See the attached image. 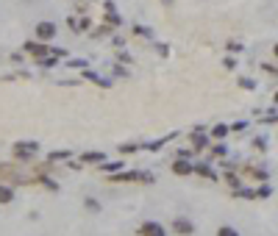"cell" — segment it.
Here are the masks:
<instances>
[{
	"label": "cell",
	"instance_id": "cell-4",
	"mask_svg": "<svg viewBox=\"0 0 278 236\" xmlns=\"http://www.w3.org/2000/svg\"><path fill=\"white\" fill-rule=\"evenodd\" d=\"M192 169H195V167H192L186 159H181V161H175V164H173V172H175V175H189Z\"/></svg>",
	"mask_w": 278,
	"mask_h": 236
},
{
	"label": "cell",
	"instance_id": "cell-12",
	"mask_svg": "<svg viewBox=\"0 0 278 236\" xmlns=\"http://www.w3.org/2000/svg\"><path fill=\"white\" fill-rule=\"evenodd\" d=\"M239 86H245V89H253L256 84H253L251 78H239Z\"/></svg>",
	"mask_w": 278,
	"mask_h": 236
},
{
	"label": "cell",
	"instance_id": "cell-2",
	"mask_svg": "<svg viewBox=\"0 0 278 236\" xmlns=\"http://www.w3.org/2000/svg\"><path fill=\"white\" fill-rule=\"evenodd\" d=\"M34 153H39V142H17L14 144V156L17 159H31Z\"/></svg>",
	"mask_w": 278,
	"mask_h": 236
},
{
	"label": "cell",
	"instance_id": "cell-11",
	"mask_svg": "<svg viewBox=\"0 0 278 236\" xmlns=\"http://www.w3.org/2000/svg\"><path fill=\"white\" fill-rule=\"evenodd\" d=\"M87 209H89V211H100V203L92 200V197H87Z\"/></svg>",
	"mask_w": 278,
	"mask_h": 236
},
{
	"label": "cell",
	"instance_id": "cell-3",
	"mask_svg": "<svg viewBox=\"0 0 278 236\" xmlns=\"http://www.w3.org/2000/svg\"><path fill=\"white\" fill-rule=\"evenodd\" d=\"M53 36H56V23H39V25H36V39L50 42Z\"/></svg>",
	"mask_w": 278,
	"mask_h": 236
},
{
	"label": "cell",
	"instance_id": "cell-14",
	"mask_svg": "<svg viewBox=\"0 0 278 236\" xmlns=\"http://www.w3.org/2000/svg\"><path fill=\"white\" fill-rule=\"evenodd\" d=\"M276 56H278V45H276Z\"/></svg>",
	"mask_w": 278,
	"mask_h": 236
},
{
	"label": "cell",
	"instance_id": "cell-7",
	"mask_svg": "<svg viewBox=\"0 0 278 236\" xmlns=\"http://www.w3.org/2000/svg\"><path fill=\"white\" fill-rule=\"evenodd\" d=\"M142 234H153V236H159V234H164V228L162 225H156V222H145V225L139 228Z\"/></svg>",
	"mask_w": 278,
	"mask_h": 236
},
{
	"label": "cell",
	"instance_id": "cell-9",
	"mask_svg": "<svg viewBox=\"0 0 278 236\" xmlns=\"http://www.w3.org/2000/svg\"><path fill=\"white\" fill-rule=\"evenodd\" d=\"M226 134H228V128H226V125H217L214 131H211V136H217V139H223Z\"/></svg>",
	"mask_w": 278,
	"mask_h": 236
},
{
	"label": "cell",
	"instance_id": "cell-8",
	"mask_svg": "<svg viewBox=\"0 0 278 236\" xmlns=\"http://www.w3.org/2000/svg\"><path fill=\"white\" fill-rule=\"evenodd\" d=\"M84 161H92V164H95V161H103V153H84Z\"/></svg>",
	"mask_w": 278,
	"mask_h": 236
},
{
	"label": "cell",
	"instance_id": "cell-13",
	"mask_svg": "<svg viewBox=\"0 0 278 236\" xmlns=\"http://www.w3.org/2000/svg\"><path fill=\"white\" fill-rule=\"evenodd\" d=\"M122 161H114V164H103V169H109V172H114V169H120Z\"/></svg>",
	"mask_w": 278,
	"mask_h": 236
},
{
	"label": "cell",
	"instance_id": "cell-15",
	"mask_svg": "<svg viewBox=\"0 0 278 236\" xmlns=\"http://www.w3.org/2000/svg\"><path fill=\"white\" fill-rule=\"evenodd\" d=\"M276 103H278V94H276Z\"/></svg>",
	"mask_w": 278,
	"mask_h": 236
},
{
	"label": "cell",
	"instance_id": "cell-1",
	"mask_svg": "<svg viewBox=\"0 0 278 236\" xmlns=\"http://www.w3.org/2000/svg\"><path fill=\"white\" fill-rule=\"evenodd\" d=\"M23 50H25L28 56H34V61H36V59H42V56H47V53H50V47L39 39V42H25V45H23Z\"/></svg>",
	"mask_w": 278,
	"mask_h": 236
},
{
	"label": "cell",
	"instance_id": "cell-6",
	"mask_svg": "<svg viewBox=\"0 0 278 236\" xmlns=\"http://www.w3.org/2000/svg\"><path fill=\"white\" fill-rule=\"evenodd\" d=\"M173 228L178 231V234H192V231H195L189 219H175V225H173Z\"/></svg>",
	"mask_w": 278,
	"mask_h": 236
},
{
	"label": "cell",
	"instance_id": "cell-10",
	"mask_svg": "<svg viewBox=\"0 0 278 236\" xmlns=\"http://www.w3.org/2000/svg\"><path fill=\"white\" fill-rule=\"evenodd\" d=\"M67 156H70L67 150H56V153H50V159H53V161H64Z\"/></svg>",
	"mask_w": 278,
	"mask_h": 236
},
{
	"label": "cell",
	"instance_id": "cell-5",
	"mask_svg": "<svg viewBox=\"0 0 278 236\" xmlns=\"http://www.w3.org/2000/svg\"><path fill=\"white\" fill-rule=\"evenodd\" d=\"M11 200H14V189L11 186H0V206H6Z\"/></svg>",
	"mask_w": 278,
	"mask_h": 236
}]
</instances>
